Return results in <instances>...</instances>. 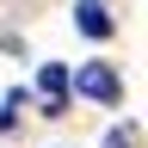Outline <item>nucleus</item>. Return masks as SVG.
<instances>
[{"mask_svg": "<svg viewBox=\"0 0 148 148\" xmlns=\"http://www.w3.org/2000/svg\"><path fill=\"white\" fill-rule=\"evenodd\" d=\"M74 92H80V99H92V105H117V99H123V80H117L105 62H86L80 74H74Z\"/></svg>", "mask_w": 148, "mask_h": 148, "instance_id": "f257e3e1", "label": "nucleus"}, {"mask_svg": "<svg viewBox=\"0 0 148 148\" xmlns=\"http://www.w3.org/2000/svg\"><path fill=\"white\" fill-rule=\"evenodd\" d=\"M37 92H43V111H49V117H62V105H68V92H74L68 68L62 62H43V68H37Z\"/></svg>", "mask_w": 148, "mask_h": 148, "instance_id": "f03ea898", "label": "nucleus"}, {"mask_svg": "<svg viewBox=\"0 0 148 148\" xmlns=\"http://www.w3.org/2000/svg\"><path fill=\"white\" fill-rule=\"evenodd\" d=\"M74 25H80L86 37H111V12H105V0H80V6H74Z\"/></svg>", "mask_w": 148, "mask_h": 148, "instance_id": "7ed1b4c3", "label": "nucleus"}, {"mask_svg": "<svg viewBox=\"0 0 148 148\" xmlns=\"http://www.w3.org/2000/svg\"><path fill=\"white\" fill-rule=\"evenodd\" d=\"M105 148H136V130H111V136H105Z\"/></svg>", "mask_w": 148, "mask_h": 148, "instance_id": "20e7f679", "label": "nucleus"}]
</instances>
